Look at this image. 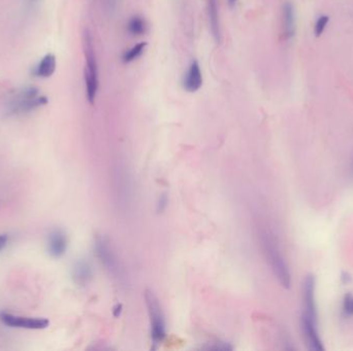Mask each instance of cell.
Listing matches in <instances>:
<instances>
[{
    "instance_id": "obj_9",
    "label": "cell",
    "mask_w": 353,
    "mask_h": 351,
    "mask_svg": "<svg viewBox=\"0 0 353 351\" xmlns=\"http://www.w3.org/2000/svg\"><path fill=\"white\" fill-rule=\"evenodd\" d=\"M203 86V74L201 66L196 60H193L188 67L183 80L184 89L189 93L199 91Z\"/></svg>"
},
{
    "instance_id": "obj_8",
    "label": "cell",
    "mask_w": 353,
    "mask_h": 351,
    "mask_svg": "<svg viewBox=\"0 0 353 351\" xmlns=\"http://www.w3.org/2000/svg\"><path fill=\"white\" fill-rule=\"evenodd\" d=\"M300 331L310 350L321 351L324 349L319 331H318V323L300 318Z\"/></svg>"
},
{
    "instance_id": "obj_4",
    "label": "cell",
    "mask_w": 353,
    "mask_h": 351,
    "mask_svg": "<svg viewBox=\"0 0 353 351\" xmlns=\"http://www.w3.org/2000/svg\"><path fill=\"white\" fill-rule=\"evenodd\" d=\"M145 301L147 306L151 324V336L155 343L166 337V321L158 298L152 291L145 292Z\"/></svg>"
},
{
    "instance_id": "obj_1",
    "label": "cell",
    "mask_w": 353,
    "mask_h": 351,
    "mask_svg": "<svg viewBox=\"0 0 353 351\" xmlns=\"http://www.w3.org/2000/svg\"><path fill=\"white\" fill-rule=\"evenodd\" d=\"M47 103L48 98L39 94L37 88L25 87L12 95L5 109L10 116H22L44 106Z\"/></svg>"
},
{
    "instance_id": "obj_3",
    "label": "cell",
    "mask_w": 353,
    "mask_h": 351,
    "mask_svg": "<svg viewBox=\"0 0 353 351\" xmlns=\"http://www.w3.org/2000/svg\"><path fill=\"white\" fill-rule=\"evenodd\" d=\"M261 238L266 260H268L275 276L277 277L282 286L289 288L291 285L290 271L287 267L285 259L283 258L278 247L276 240L274 239L273 235L268 232H263Z\"/></svg>"
},
{
    "instance_id": "obj_17",
    "label": "cell",
    "mask_w": 353,
    "mask_h": 351,
    "mask_svg": "<svg viewBox=\"0 0 353 351\" xmlns=\"http://www.w3.org/2000/svg\"><path fill=\"white\" fill-rule=\"evenodd\" d=\"M343 312L347 316H353V296L347 295L343 301Z\"/></svg>"
},
{
    "instance_id": "obj_6",
    "label": "cell",
    "mask_w": 353,
    "mask_h": 351,
    "mask_svg": "<svg viewBox=\"0 0 353 351\" xmlns=\"http://www.w3.org/2000/svg\"><path fill=\"white\" fill-rule=\"evenodd\" d=\"M94 247H95L96 256L101 264L103 265V267L110 272V274L118 275L120 270L119 262L116 253L114 252L113 248H111V246L110 245V242L105 238V237L99 236L95 239Z\"/></svg>"
},
{
    "instance_id": "obj_16",
    "label": "cell",
    "mask_w": 353,
    "mask_h": 351,
    "mask_svg": "<svg viewBox=\"0 0 353 351\" xmlns=\"http://www.w3.org/2000/svg\"><path fill=\"white\" fill-rule=\"evenodd\" d=\"M329 22H330V17L329 16L323 15V16H320L319 18H318V20L316 21L315 27H314V33H315L316 37H319L320 35L323 33V31L325 30L326 25L329 24Z\"/></svg>"
},
{
    "instance_id": "obj_18",
    "label": "cell",
    "mask_w": 353,
    "mask_h": 351,
    "mask_svg": "<svg viewBox=\"0 0 353 351\" xmlns=\"http://www.w3.org/2000/svg\"><path fill=\"white\" fill-rule=\"evenodd\" d=\"M11 236L7 233L0 234V252H2L6 247L8 243H10Z\"/></svg>"
},
{
    "instance_id": "obj_10",
    "label": "cell",
    "mask_w": 353,
    "mask_h": 351,
    "mask_svg": "<svg viewBox=\"0 0 353 351\" xmlns=\"http://www.w3.org/2000/svg\"><path fill=\"white\" fill-rule=\"evenodd\" d=\"M74 282L79 286L88 285L93 277V270L87 260H77L74 262L72 270Z\"/></svg>"
},
{
    "instance_id": "obj_11",
    "label": "cell",
    "mask_w": 353,
    "mask_h": 351,
    "mask_svg": "<svg viewBox=\"0 0 353 351\" xmlns=\"http://www.w3.org/2000/svg\"><path fill=\"white\" fill-rule=\"evenodd\" d=\"M208 16L213 37L217 43L221 41V30L219 24L218 0H208Z\"/></svg>"
},
{
    "instance_id": "obj_12",
    "label": "cell",
    "mask_w": 353,
    "mask_h": 351,
    "mask_svg": "<svg viewBox=\"0 0 353 351\" xmlns=\"http://www.w3.org/2000/svg\"><path fill=\"white\" fill-rule=\"evenodd\" d=\"M283 30L286 38H291L296 33V19L295 7L290 2L283 5Z\"/></svg>"
},
{
    "instance_id": "obj_15",
    "label": "cell",
    "mask_w": 353,
    "mask_h": 351,
    "mask_svg": "<svg viewBox=\"0 0 353 351\" xmlns=\"http://www.w3.org/2000/svg\"><path fill=\"white\" fill-rule=\"evenodd\" d=\"M147 46H148V43L146 41L139 42L137 45L133 46L131 49H129L128 51H126L124 53L122 56V61L125 64L133 62V61H135L137 58H140L142 56V54Z\"/></svg>"
},
{
    "instance_id": "obj_2",
    "label": "cell",
    "mask_w": 353,
    "mask_h": 351,
    "mask_svg": "<svg viewBox=\"0 0 353 351\" xmlns=\"http://www.w3.org/2000/svg\"><path fill=\"white\" fill-rule=\"evenodd\" d=\"M83 49L86 60L85 66V84L86 94L90 104H94L98 89V69L95 51H94L93 39L88 29L83 32Z\"/></svg>"
},
{
    "instance_id": "obj_7",
    "label": "cell",
    "mask_w": 353,
    "mask_h": 351,
    "mask_svg": "<svg viewBox=\"0 0 353 351\" xmlns=\"http://www.w3.org/2000/svg\"><path fill=\"white\" fill-rule=\"evenodd\" d=\"M46 246L47 252L52 259L62 258L66 253L68 247V238L66 233L60 228L52 229L47 236Z\"/></svg>"
},
{
    "instance_id": "obj_13",
    "label": "cell",
    "mask_w": 353,
    "mask_h": 351,
    "mask_svg": "<svg viewBox=\"0 0 353 351\" xmlns=\"http://www.w3.org/2000/svg\"><path fill=\"white\" fill-rule=\"evenodd\" d=\"M57 66L56 57L53 54H47L41 58L36 68V74L41 78H49L54 74Z\"/></svg>"
},
{
    "instance_id": "obj_20",
    "label": "cell",
    "mask_w": 353,
    "mask_h": 351,
    "mask_svg": "<svg viewBox=\"0 0 353 351\" xmlns=\"http://www.w3.org/2000/svg\"><path fill=\"white\" fill-rule=\"evenodd\" d=\"M236 2H237V0H228V4L230 6H234L236 4Z\"/></svg>"
},
{
    "instance_id": "obj_14",
    "label": "cell",
    "mask_w": 353,
    "mask_h": 351,
    "mask_svg": "<svg viewBox=\"0 0 353 351\" xmlns=\"http://www.w3.org/2000/svg\"><path fill=\"white\" fill-rule=\"evenodd\" d=\"M127 30L132 36H140L147 31V23L140 16H134L127 24Z\"/></svg>"
},
{
    "instance_id": "obj_21",
    "label": "cell",
    "mask_w": 353,
    "mask_h": 351,
    "mask_svg": "<svg viewBox=\"0 0 353 351\" xmlns=\"http://www.w3.org/2000/svg\"><path fill=\"white\" fill-rule=\"evenodd\" d=\"M29 1H30V2H36L37 0H29Z\"/></svg>"
},
{
    "instance_id": "obj_5",
    "label": "cell",
    "mask_w": 353,
    "mask_h": 351,
    "mask_svg": "<svg viewBox=\"0 0 353 351\" xmlns=\"http://www.w3.org/2000/svg\"><path fill=\"white\" fill-rule=\"evenodd\" d=\"M0 321L7 327L27 330H44L47 329L50 324V321L47 318L24 317L6 312L0 313Z\"/></svg>"
},
{
    "instance_id": "obj_19",
    "label": "cell",
    "mask_w": 353,
    "mask_h": 351,
    "mask_svg": "<svg viewBox=\"0 0 353 351\" xmlns=\"http://www.w3.org/2000/svg\"><path fill=\"white\" fill-rule=\"evenodd\" d=\"M167 197L166 195H162L160 198H159V202H158V210L159 211H163L167 206Z\"/></svg>"
}]
</instances>
